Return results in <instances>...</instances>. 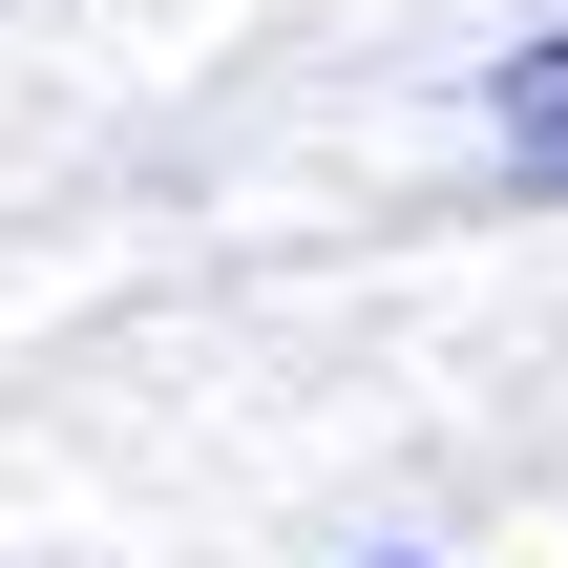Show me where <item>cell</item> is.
I'll return each instance as SVG.
<instances>
[{
	"label": "cell",
	"mask_w": 568,
	"mask_h": 568,
	"mask_svg": "<svg viewBox=\"0 0 568 568\" xmlns=\"http://www.w3.org/2000/svg\"><path fill=\"white\" fill-rule=\"evenodd\" d=\"M379 568H443V548H379Z\"/></svg>",
	"instance_id": "cell-2"
},
{
	"label": "cell",
	"mask_w": 568,
	"mask_h": 568,
	"mask_svg": "<svg viewBox=\"0 0 568 568\" xmlns=\"http://www.w3.org/2000/svg\"><path fill=\"white\" fill-rule=\"evenodd\" d=\"M506 148H527V169H568V42H527V63H506Z\"/></svg>",
	"instance_id": "cell-1"
}]
</instances>
